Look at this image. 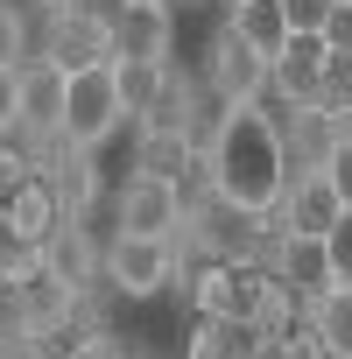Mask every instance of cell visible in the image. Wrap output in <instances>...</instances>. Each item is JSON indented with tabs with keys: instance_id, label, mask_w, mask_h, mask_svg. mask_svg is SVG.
<instances>
[{
	"instance_id": "obj_14",
	"label": "cell",
	"mask_w": 352,
	"mask_h": 359,
	"mask_svg": "<svg viewBox=\"0 0 352 359\" xmlns=\"http://www.w3.org/2000/svg\"><path fill=\"white\" fill-rule=\"evenodd\" d=\"M0 219H8V233H15L22 247H43V240L64 226V205H57V191H50V176L36 169L29 184H15L8 198H0Z\"/></svg>"
},
{
	"instance_id": "obj_5",
	"label": "cell",
	"mask_w": 352,
	"mask_h": 359,
	"mask_svg": "<svg viewBox=\"0 0 352 359\" xmlns=\"http://www.w3.org/2000/svg\"><path fill=\"white\" fill-rule=\"evenodd\" d=\"M113 212H120V233H148V240H184V219H191L176 176H148V169H134L120 184Z\"/></svg>"
},
{
	"instance_id": "obj_33",
	"label": "cell",
	"mask_w": 352,
	"mask_h": 359,
	"mask_svg": "<svg viewBox=\"0 0 352 359\" xmlns=\"http://www.w3.org/2000/svg\"><path fill=\"white\" fill-rule=\"evenodd\" d=\"M0 289H8V282H0Z\"/></svg>"
},
{
	"instance_id": "obj_16",
	"label": "cell",
	"mask_w": 352,
	"mask_h": 359,
	"mask_svg": "<svg viewBox=\"0 0 352 359\" xmlns=\"http://www.w3.org/2000/svg\"><path fill=\"white\" fill-rule=\"evenodd\" d=\"M345 127L324 113V106H289L282 113V148H289V176L296 169H317L324 155H331V141H338Z\"/></svg>"
},
{
	"instance_id": "obj_2",
	"label": "cell",
	"mask_w": 352,
	"mask_h": 359,
	"mask_svg": "<svg viewBox=\"0 0 352 359\" xmlns=\"http://www.w3.org/2000/svg\"><path fill=\"white\" fill-rule=\"evenodd\" d=\"M184 233H191V247H198L205 261H261V268H268L282 226H275L268 212H247V205H233V198L212 191L205 205H191Z\"/></svg>"
},
{
	"instance_id": "obj_28",
	"label": "cell",
	"mask_w": 352,
	"mask_h": 359,
	"mask_svg": "<svg viewBox=\"0 0 352 359\" xmlns=\"http://www.w3.org/2000/svg\"><path fill=\"white\" fill-rule=\"evenodd\" d=\"M324 247H331V275H338V282H352V212L324 233Z\"/></svg>"
},
{
	"instance_id": "obj_32",
	"label": "cell",
	"mask_w": 352,
	"mask_h": 359,
	"mask_svg": "<svg viewBox=\"0 0 352 359\" xmlns=\"http://www.w3.org/2000/svg\"><path fill=\"white\" fill-rule=\"evenodd\" d=\"M113 8H141V0H113Z\"/></svg>"
},
{
	"instance_id": "obj_17",
	"label": "cell",
	"mask_w": 352,
	"mask_h": 359,
	"mask_svg": "<svg viewBox=\"0 0 352 359\" xmlns=\"http://www.w3.org/2000/svg\"><path fill=\"white\" fill-rule=\"evenodd\" d=\"M303 324L317 331V345L331 359H352V282H331L324 296L303 303Z\"/></svg>"
},
{
	"instance_id": "obj_6",
	"label": "cell",
	"mask_w": 352,
	"mask_h": 359,
	"mask_svg": "<svg viewBox=\"0 0 352 359\" xmlns=\"http://www.w3.org/2000/svg\"><path fill=\"white\" fill-rule=\"evenodd\" d=\"M36 57H50V64H64V71H99V64H113V15H99V8L57 15V22L43 29V50H36Z\"/></svg>"
},
{
	"instance_id": "obj_22",
	"label": "cell",
	"mask_w": 352,
	"mask_h": 359,
	"mask_svg": "<svg viewBox=\"0 0 352 359\" xmlns=\"http://www.w3.org/2000/svg\"><path fill=\"white\" fill-rule=\"evenodd\" d=\"M0 64H8V71L29 64V15L15 8V0H0Z\"/></svg>"
},
{
	"instance_id": "obj_15",
	"label": "cell",
	"mask_w": 352,
	"mask_h": 359,
	"mask_svg": "<svg viewBox=\"0 0 352 359\" xmlns=\"http://www.w3.org/2000/svg\"><path fill=\"white\" fill-rule=\"evenodd\" d=\"M15 289H22V317H29L36 331H50V338H71V303H78V289H71V282H57V275L36 261V268L15 282Z\"/></svg>"
},
{
	"instance_id": "obj_31",
	"label": "cell",
	"mask_w": 352,
	"mask_h": 359,
	"mask_svg": "<svg viewBox=\"0 0 352 359\" xmlns=\"http://www.w3.org/2000/svg\"><path fill=\"white\" fill-rule=\"evenodd\" d=\"M29 8H43V15L57 22V15H71V8H85V0H29Z\"/></svg>"
},
{
	"instance_id": "obj_7",
	"label": "cell",
	"mask_w": 352,
	"mask_h": 359,
	"mask_svg": "<svg viewBox=\"0 0 352 359\" xmlns=\"http://www.w3.org/2000/svg\"><path fill=\"white\" fill-rule=\"evenodd\" d=\"M205 92H219L226 106L261 99V92H268V57H261L240 29H219L212 50H205Z\"/></svg>"
},
{
	"instance_id": "obj_26",
	"label": "cell",
	"mask_w": 352,
	"mask_h": 359,
	"mask_svg": "<svg viewBox=\"0 0 352 359\" xmlns=\"http://www.w3.org/2000/svg\"><path fill=\"white\" fill-rule=\"evenodd\" d=\"M64 359H148V352H134V345H120L113 331H85L78 345H64Z\"/></svg>"
},
{
	"instance_id": "obj_18",
	"label": "cell",
	"mask_w": 352,
	"mask_h": 359,
	"mask_svg": "<svg viewBox=\"0 0 352 359\" xmlns=\"http://www.w3.org/2000/svg\"><path fill=\"white\" fill-rule=\"evenodd\" d=\"M226 29H240L268 64H275V50L296 36V22H289V0H233V15H226Z\"/></svg>"
},
{
	"instance_id": "obj_27",
	"label": "cell",
	"mask_w": 352,
	"mask_h": 359,
	"mask_svg": "<svg viewBox=\"0 0 352 359\" xmlns=\"http://www.w3.org/2000/svg\"><path fill=\"white\" fill-rule=\"evenodd\" d=\"M0 134H22V71L0 64Z\"/></svg>"
},
{
	"instance_id": "obj_20",
	"label": "cell",
	"mask_w": 352,
	"mask_h": 359,
	"mask_svg": "<svg viewBox=\"0 0 352 359\" xmlns=\"http://www.w3.org/2000/svg\"><path fill=\"white\" fill-rule=\"evenodd\" d=\"M169 78H176L169 64H120V57H113V85H120V99H127V113H134V120L169 92Z\"/></svg>"
},
{
	"instance_id": "obj_9",
	"label": "cell",
	"mask_w": 352,
	"mask_h": 359,
	"mask_svg": "<svg viewBox=\"0 0 352 359\" xmlns=\"http://www.w3.org/2000/svg\"><path fill=\"white\" fill-rule=\"evenodd\" d=\"M64 113H71V71L50 57L22 64V134L29 141H64Z\"/></svg>"
},
{
	"instance_id": "obj_11",
	"label": "cell",
	"mask_w": 352,
	"mask_h": 359,
	"mask_svg": "<svg viewBox=\"0 0 352 359\" xmlns=\"http://www.w3.org/2000/svg\"><path fill=\"white\" fill-rule=\"evenodd\" d=\"M268 219H275L282 233H317V240H324V233L345 219V205H338V191H331L324 169H296L289 191H282V205H275Z\"/></svg>"
},
{
	"instance_id": "obj_24",
	"label": "cell",
	"mask_w": 352,
	"mask_h": 359,
	"mask_svg": "<svg viewBox=\"0 0 352 359\" xmlns=\"http://www.w3.org/2000/svg\"><path fill=\"white\" fill-rule=\"evenodd\" d=\"M36 176V155H29V141L15 148V134H0V198H8L15 184H29Z\"/></svg>"
},
{
	"instance_id": "obj_29",
	"label": "cell",
	"mask_w": 352,
	"mask_h": 359,
	"mask_svg": "<svg viewBox=\"0 0 352 359\" xmlns=\"http://www.w3.org/2000/svg\"><path fill=\"white\" fill-rule=\"evenodd\" d=\"M331 15H338V0H289L296 29H331Z\"/></svg>"
},
{
	"instance_id": "obj_12",
	"label": "cell",
	"mask_w": 352,
	"mask_h": 359,
	"mask_svg": "<svg viewBox=\"0 0 352 359\" xmlns=\"http://www.w3.org/2000/svg\"><path fill=\"white\" fill-rule=\"evenodd\" d=\"M268 268H275V282H282L296 303H310V296H324V289L338 282V275H331V247H324L317 233H275Z\"/></svg>"
},
{
	"instance_id": "obj_10",
	"label": "cell",
	"mask_w": 352,
	"mask_h": 359,
	"mask_svg": "<svg viewBox=\"0 0 352 359\" xmlns=\"http://www.w3.org/2000/svg\"><path fill=\"white\" fill-rule=\"evenodd\" d=\"M169 50H176V22H169V0L113 8V57H120V64H169Z\"/></svg>"
},
{
	"instance_id": "obj_23",
	"label": "cell",
	"mask_w": 352,
	"mask_h": 359,
	"mask_svg": "<svg viewBox=\"0 0 352 359\" xmlns=\"http://www.w3.org/2000/svg\"><path fill=\"white\" fill-rule=\"evenodd\" d=\"M50 352H57V338H50V331H36V324L0 331V359H50Z\"/></svg>"
},
{
	"instance_id": "obj_4",
	"label": "cell",
	"mask_w": 352,
	"mask_h": 359,
	"mask_svg": "<svg viewBox=\"0 0 352 359\" xmlns=\"http://www.w3.org/2000/svg\"><path fill=\"white\" fill-rule=\"evenodd\" d=\"M127 120H134V113H127V99H120V85H113V64H99V71H71L64 148H92V155H99Z\"/></svg>"
},
{
	"instance_id": "obj_8",
	"label": "cell",
	"mask_w": 352,
	"mask_h": 359,
	"mask_svg": "<svg viewBox=\"0 0 352 359\" xmlns=\"http://www.w3.org/2000/svg\"><path fill=\"white\" fill-rule=\"evenodd\" d=\"M324 64H331V36H324V29H296V36L275 50V64H268V92H275L282 106H310L317 85H324Z\"/></svg>"
},
{
	"instance_id": "obj_1",
	"label": "cell",
	"mask_w": 352,
	"mask_h": 359,
	"mask_svg": "<svg viewBox=\"0 0 352 359\" xmlns=\"http://www.w3.org/2000/svg\"><path fill=\"white\" fill-rule=\"evenodd\" d=\"M205 162H212V191L247 205V212H275L282 191H289V148H282V120L261 106V99H240L219 113L212 141H205Z\"/></svg>"
},
{
	"instance_id": "obj_21",
	"label": "cell",
	"mask_w": 352,
	"mask_h": 359,
	"mask_svg": "<svg viewBox=\"0 0 352 359\" xmlns=\"http://www.w3.org/2000/svg\"><path fill=\"white\" fill-rule=\"evenodd\" d=\"M191 155H198L191 134H148V127H141V155H134V169H148V176H184Z\"/></svg>"
},
{
	"instance_id": "obj_3",
	"label": "cell",
	"mask_w": 352,
	"mask_h": 359,
	"mask_svg": "<svg viewBox=\"0 0 352 359\" xmlns=\"http://www.w3.org/2000/svg\"><path fill=\"white\" fill-rule=\"evenodd\" d=\"M176 275H184V247L176 240H148V233H113L106 240V289L141 303V296H162Z\"/></svg>"
},
{
	"instance_id": "obj_19",
	"label": "cell",
	"mask_w": 352,
	"mask_h": 359,
	"mask_svg": "<svg viewBox=\"0 0 352 359\" xmlns=\"http://www.w3.org/2000/svg\"><path fill=\"white\" fill-rule=\"evenodd\" d=\"M184 359H254V331L247 324H226V317H205L184 345Z\"/></svg>"
},
{
	"instance_id": "obj_13",
	"label": "cell",
	"mask_w": 352,
	"mask_h": 359,
	"mask_svg": "<svg viewBox=\"0 0 352 359\" xmlns=\"http://www.w3.org/2000/svg\"><path fill=\"white\" fill-rule=\"evenodd\" d=\"M36 261L57 275V282H71V289H92V282H106V247L85 233V219H64L43 247H36Z\"/></svg>"
},
{
	"instance_id": "obj_30",
	"label": "cell",
	"mask_w": 352,
	"mask_h": 359,
	"mask_svg": "<svg viewBox=\"0 0 352 359\" xmlns=\"http://www.w3.org/2000/svg\"><path fill=\"white\" fill-rule=\"evenodd\" d=\"M324 36H331V50H345V57H352V0H338V15H331V29H324Z\"/></svg>"
},
{
	"instance_id": "obj_25",
	"label": "cell",
	"mask_w": 352,
	"mask_h": 359,
	"mask_svg": "<svg viewBox=\"0 0 352 359\" xmlns=\"http://www.w3.org/2000/svg\"><path fill=\"white\" fill-rule=\"evenodd\" d=\"M317 169L331 176V191H338V205L352 212V134H338V141H331V155H324Z\"/></svg>"
}]
</instances>
